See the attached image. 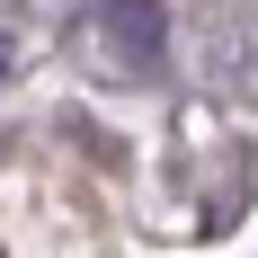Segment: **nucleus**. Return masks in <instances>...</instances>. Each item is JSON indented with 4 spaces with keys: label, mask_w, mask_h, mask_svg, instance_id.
<instances>
[{
    "label": "nucleus",
    "mask_w": 258,
    "mask_h": 258,
    "mask_svg": "<svg viewBox=\"0 0 258 258\" xmlns=\"http://www.w3.org/2000/svg\"><path fill=\"white\" fill-rule=\"evenodd\" d=\"M107 45H116L125 72H152L160 45H169V18H160L152 0H116V9H107Z\"/></svg>",
    "instance_id": "f257e3e1"
}]
</instances>
